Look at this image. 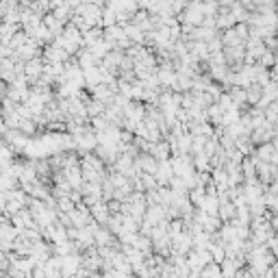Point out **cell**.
<instances>
[{
  "mask_svg": "<svg viewBox=\"0 0 278 278\" xmlns=\"http://www.w3.org/2000/svg\"><path fill=\"white\" fill-rule=\"evenodd\" d=\"M200 278H224V274H222V268L217 263H206L202 270H200Z\"/></svg>",
  "mask_w": 278,
  "mask_h": 278,
  "instance_id": "obj_1",
  "label": "cell"
},
{
  "mask_svg": "<svg viewBox=\"0 0 278 278\" xmlns=\"http://www.w3.org/2000/svg\"><path fill=\"white\" fill-rule=\"evenodd\" d=\"M272 272H274V276L278 278V263H274V265H272Z\"/></svg>",
  "mask_w": 278,
  "mask_h": 278,
  "instance_id": "obj_2",
  "label": "cell"
}]
</instances>
